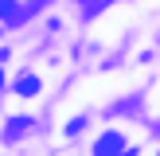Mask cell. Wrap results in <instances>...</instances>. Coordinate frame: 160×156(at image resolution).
<instances>
[{"mask_svg": "<svg viewBox=\"0 0 160 156\" xmlns=\"http://www.w3.org/2000/svg\"><path fill=\"white\" fill-rule=\"evenodd\" d=\"M16 94H23V98L39 94V78L35 74H20V78H16Z\"/></svg>", "mask_w": 160, "mask_h": 156, "instance_id": "2", "label": "cell"}, {"mask_svg": "<svg viewBox=\"0 0 160 156\" xmlns=\"http://www.w3.org/2000/svg\"><path fill=\"white\" fill-rule=\"evenodd\" d=\"M121 133H106V137L98 140V144H94V156H121L125 152V144H121Z\"/></svg>", "mask_w": 160, "mask_h": 156, "instance_id": "1", "label": "cell"}, {"mask_svg": "<svg viewBox=\"0 0 160 156\" xmlns=\"http://www.w3.org/2000/svg\"><path fill=\"white\" fill-rule=\"evenodd\" d=\"M28 125H31L28 117H16V121H8V129H4V133H8V137H16V133H23Z\"/></svg>", "mask_w": 160, "mask_h": 156, "instance_id": "4", "label": "cell"}, {"mask_svg": "<svg viewBox=\"0 0 160 156\" xmlns=\"http://www.w3.org/2000/svg\"><path fill=\"white\" fill-rule=\"evenodd\" d=\"M20 16H23V8L16 4V0H0V20H4V23H16Z\"/></svg>", "mask_w": 160, "mask_h": 156, "instance_id": "3", "label": "cell"}, {"mask_svg": "<svg viewBox=\"0 0 160 156\" xmlns=\"http://www.w3.org/2000/svg\"><path fill=\"white\" fill-rule=\"evenodd\" d=\"M0 59H4V55H0ZM0 90H4V70H0Z\"/></svg>", "mask_w": 160, "mask_h": 156, "instance_id": "5", "label": "cell"}]
</instances>
